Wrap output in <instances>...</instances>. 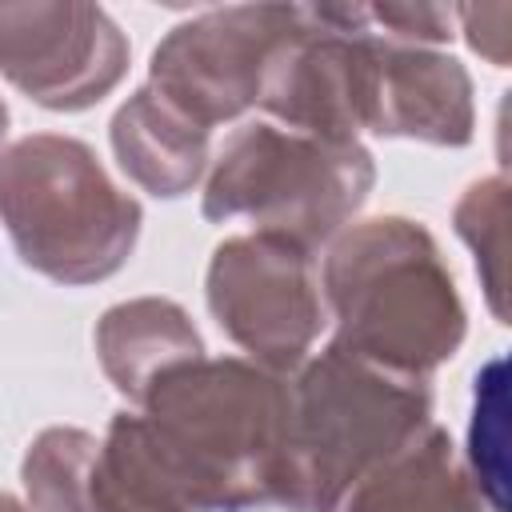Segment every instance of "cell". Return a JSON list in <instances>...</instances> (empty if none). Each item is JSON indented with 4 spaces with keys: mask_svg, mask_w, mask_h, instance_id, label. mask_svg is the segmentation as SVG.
I'll return each instance as SVG.
<instances>
[{
    "mask_svg": "<svg viewBox=\"0 0 512 512\" xmlns=\"http://www.w3.org/2000/svg\"><path fill=\"white\" fill-rule=\"evenodd\" d=\"M20 476L36 512H204L140 412H116L100 440L44 428Z\"/></svg>",
    "mask_w": 512,
    "mask_h": 512,
    "instance_id": "7",
    "label": "cell"
},
{
    "mask_svg": "<svg viewBox=\"0 0 512 512\" xmlns=\"http://www.w3.org/2000/svg\"><path fill=\"white\" fill-rule=\"evenodd\" d=\"M128 68L120 24L96 4H0V72L52 112L100 104Z\"/></svg>",
    "mask_w": 512,
    "mask_h": 512,
    "instance_id": "9",
    "label": "cell"
},
{
    "mask_svg": "<svg viewBox=\"0 0 512 512\" xmlns=\"http://www.w3.org/2000/svg\"><path fill=\"white\" fill-rule=\"evenodd\" d=\"M300 20L304 4H236L192 16L156 44L148 88L212 132L260 100L264 72Z\"/></svg>",
    "mask_w": 512,
    "mask_h": 512,
    "instance_id": "8",
    "label": "cell"
},
{
    "mask_svg": "<svg viewBox=\"0 0 512 512\" xmlns=\"http://www.w3.org/2000/svg\"><path fill=\"white\" fill-rule=\"evenodd\" d=\"M476 128L472 80L448 52L420 44H392L380 36L376 72V136H404L440 148H464Z\"/></svg>",
    "mask_w": 512,
    "mask_h": 512,
    "instance_id": "10",
    "label": "cell"
},
{
    "mask_svg": "<svg viewBox=\"0 0 512 512\" xmlns=\"http://www.w3.org/2000/svg\"><path fill=\"white\" fill-rule=\"evenodd\" d=\"M336 512H492L444 428H428L372 476H364Z\"/></svg>",
    "mask_w": 512,
    "mask_h": 512,
    "instance_id": "13",
    "label": "cell"
},
{
    "mask_svg": "<svg viewBox=\"0 0 512 512\" xmlns=\"http://www.w3.org/2000/svg\"><path fill=\"white\" fill-rule=\"evenodd\" d=\"M456 24L472 52L488 64L504 68L512 56V4H464L456 8Z\"/></svg>",
    "mask_w": 512,
    "mask_h": 512,
    "instance_id": "17",
    "label": "cell"
},
{
    "mask_svg": "<svg viewBox=\"0 0 512 512\" xmlns=\"http://www.w3.org/2000/svg\"><path fill=\"white\" fill-rule=\"evenodd\" d=\"M340 348L400 372H436L464 344V304L432 232L404 216L344 228L320 272Z\"/></svg>",
    "mask_w": 512,
    "mask_h": 512,
    "instance_id": "2",
    "label": "cell"
},
{
    "mask_svg": "<svg viewBox=\"0 0 512 512\" xmlns=\"http://www.w3.org/2000/svg\"><path fill=\"white\" fill-rule=\"evenodd\" d=\"M376 184V164L356 140H328L284 124H248L212 160L208 220H252L256 232L316 244L336 240Z\"/></svg>",
    "mask_w": 512,
    "mask_h": 512,
    "instance_id": "5",
    "label": "cell"
},
{
    "mask_svg": "<svg viewBox=\"0 0 512 512\" xmlns=\"http://www.w3.org/2000/svg\"><path fill=\"white\" fill-rule=\"evenodd\" d=\"M112 152L128 180L152 196H184L208 168V128L192 124L148 84L112 116Z\"/></svg>",
    "mask_w": 512,
    "mask_h": 512,
    "instance_id": "12",
    "label": "cell"
},
{
    "mask_svg": "<svg viewBox=\"0 0 512 512\" xmlns=\"http://www.w3.org/2000/svg\"><path fill=\"white\" fill-rule=\"evenodd\" d=\"M368 28L392 44H444L456 28V8L448 4H380L368 8Z\"/></svg>",
    "mask_w": 512,
    "mask_h": 512,
    "instance_id": "16",
    "label": "cell"
},
{
    "mask_svg": "<svg viewBox=\"0 0 512 512\" xmlns=\"http://www.w3.org/2000/svg\"><path fill=\"white\" fill-rule=\"evenodd\" d=\"M288 444L272 504L336 512L344 496L432 428V388L340 344L296 368Z\"/></svg>",
    "mask_w": 512,
    "mask_h": 512,
    "instance_id": "3",
    "label": "cell"
},
{
    "mask_svg": "<svg viewBox=\"0 0 512 512\" xmlns=\"http://www.w3.org/2000/svg\"><path fill=\"white\" fill-rule=\"evenodd\" d=\"M468 476L488 500L492 512H508L504 504V360H488L476 376V404L468 428Z\"/></svg>",
    "mask_w": 512,
    "mask_h": 512,
    "instance_id": "15",
    "label": "cell"
},
{
    "mask_svg": "<svg viewBox=\"0 0 512 512\" xmlns=\"http://www.w3.org/2000/svg\"><path fill=\"white\" fill-rule=\"evenodd\" d=\"M456 232L476 256L480 288L492 316L508 320V184L504 176L476 180L456 204Z\"/></svg>",
    "mask_w": 512,
    "mask_h": 512,
    "instance_id": "14",
    "label": "cell"
},
{
    "mask_svg": "<svg viewBox=\"0 0 512 512\" xmlns=\"http://www.w3.org/2000/svg\"><path fill=\"white\" fill-rule=\"evenodd\" d=\"M4 132H8V108H4V100H0V140H4Z\"/></svg>",
    "mask_w": 512,
    "mask_h": 512,
    "instance_id": "19",
    "label": "cell"
},
{
    "mask_svg": "<svg viewBox=\"0 0 512 512\" xmlns=\"http://www.w3.org/2000/svg\"><path fill=\"white\" fill-rule=\"evenodd\" d=\"M288 380L256 360L196 356L140 400V416L204 512L272 504L288 444Z\"/></svg>",
    "mask_w": 512,
    "mask_h": 512,
    "instance_id": "1",
    "label": "cell"
},
{
    "mask_svg": "<svg viewBox=\"0 0 512 512\" xmlns=\"http://www.w3.org/2000/svg\"><path fill=\"white\" fill-rule=\"evenodd\" d=\"M0 512H28L24 504H16L12 496H0Z\"/></svg>",
    "mask_w": 512,
    "mask_h": 512,
    "instance_id": "18",
    "label": "cell"
},
{
    "mask_svg": "<svg viewBox=\"0 0 512 512\" xmlns=\"http://www.w3.org/2000/svg\"><path fill=\"white\" fill-rule=\"evenodd\" d=\"M208 308L236 348L284 376L308 360L328 320L312 248L272 232H244L216 244Z\"/></svg>",
    "mask_w": 512,
    "mask_h": 512,
    "instance_id": "6",
    "label": "cell"
},
{
    "mask_svg": "<svg viewBox=\"0 0 512 512\" xmlns=\"http://www.w3.org/2000/svg\"><path fill=\"white\" fill-rule=\"evenodd\" d=\"M0 220L16 256L56 284L108 280L140 236V204L84 140L60 132L0 152Z\"/></svg>",
    "mask_w": 512,
    "mask_h": 512,
    "instance_id": "4",
    "label": "cell"
},
{
    "mask_svg": "<svg viewBox=\"0 0 512 512\" xmlns=\"http://www.w3.org/2000/svg\"><path fill=\"white\" fill-rule=\"evenodd\" d=\"M96 356L112 388L132 404H140L164 372L204 356V344L180 304L160 296H140L100 316Z\"/></svg>",
    "mask_w": 512,
    "mask_h": 512,
    "instance_id": "11",
    "label": "cell"
}]
</instances>
